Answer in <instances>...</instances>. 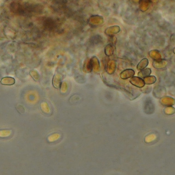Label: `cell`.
<instances>
[{"instance_id":"1","label":"cell","mask_w":175,"mask_h":175,"mask_svg":"<svg viewBox=\"0 0 175 175\" xmlns=\"http://www.w3.org/2000/svg\"><path fill=\"white\" fill-rule=\"evenodd\" d=\"M15 83L14 79L11 77H5L3 78L1 81V83L3 85H13Z\"/></svg>"}]
</instances>
